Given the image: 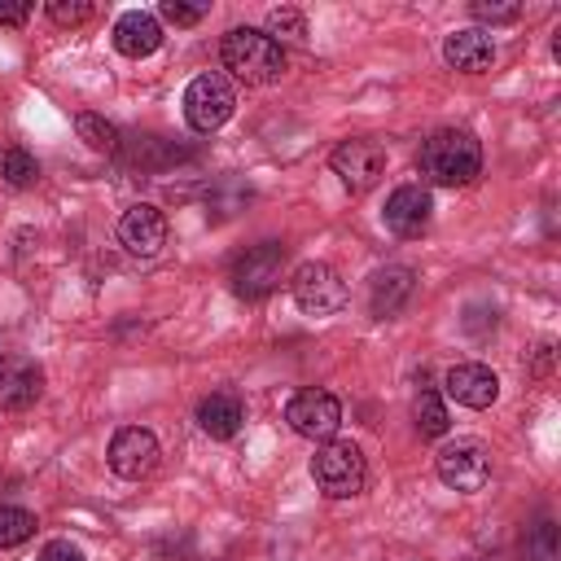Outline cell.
I'll list each match as a JSON object with an SVG mask.
<instances>
[{
  "label": "cell",
  "instance_id": "6da1fadb",
  "mask_svg": "<svg viewBox=\"0 0 561 561\" xmlns=\"http://www.w3.org/2000/svg\"><path fill=\"white\" fill-rule=\"evenodd\" d=\"M416 167H421V175L430 184L460 188V184H469L482 171V145L469 131H460V127H443V131L421 140Z\"/></svg>",
  "mask_w": 561,
  "mask_h": 561
},
{
  "label": "cell",
  "instance_id": "7a4b0ae2",
  "mask_svg": "<svg viewBox=\"0 0 561 561\" xmlns=\"http://www.w3.org/2000/svg\"><path fill=\"white\" fill-rule=\"evenodd\" d=\"M219 57L241 83H276L285 75V48L254 26H232L219 44Z\"/></svg>",
  "mask_w": 561,
  "mask_h": 561
},
{
  "label": "cell",
  "instance_id": "3957f363",
  "mask_svg": "<svg viewBox=\"0 0 561 561\" xmlns=\"http://www.w3.org/2000/svg\"><path fill=\"white\" fill-rule=\"evenodd\" d=\"M311 478L316 486L329 495V500H351L364 491L368 482V465H364V451L355 443H324L316 456H311Z\"/></svg>",
  "mask_w": 561,
  "mask_h": 561
},
{
  "label": "cell",
  "instance_id": "277c9868",
  "mask_svg": "<svg viewBox=\"0 0 561 561\" xmlns=\"http://www.w3.org/2000/svg\"><path fill=\"white\" fill-rule=\"evenodd\" d=\"M232 110H237V92H232V83H228L219 70L197 75V79L184 88V123H188L193 131H202V136L219 131V127L232 118Z\"/></svg>",
  "mask_w": 561,
  "mask_h": 561
},
{
  "label": "cell",
  "instance_id": "5b68a950",
  "mask_svg": "<svg viewBox=\"0 0 561 561\" xmlns=\"http://www.w3.org/2000/svg\"><path fill=\"white\" fill-rule=\"evenodd\" d=\"M289 294H294L298 311H307V316H337L346 307V280L329 263H298Z\"/></svg>",
  "mask_w": 561,
  "mask_h": 561
},
{
  "label": "cell",
  "instance_id": "8992f818",
  "mask_svg": "<svg viewBox=\"0 0 561 561\" xmlns=\"http://www.w3.org/2000/svg\"><path fill=\"white\" fill-rule=\"evenodd\" d=\"M285 276V245L280 241H263L254 250H245L232 263V294L237 298H263L280 285Z\"/></svg>",
  "mask_w": 561,
  "mask_h": 561
},
{
  "label": "cell",
  "instance_id": "52a82bcc",
  "mask_svg": "<svg viewBox=\"0 0 561 561\" xmlns=\"http://www.w3.org/2000/svg\"><path fill=\"white\" fill-rule=\"evenodd\" d=\"M434 469H438V478H443L451 491L473 495V491H482V486H486V478H491V456H486V447H482V443L460 438V443H447V447L438 451Z\"/></svg>",
  "mask_w": 561,
  "mask_h": 561
},
{
  "label": "cell",
  "instance_id": "ba28073f",
  "mask_svg": "<svg viewBox=\"0 0 561 561\" xmlns=\"http://www.w3.org/2000/svg\"><path fill=\"white\" fill-rule=\"evenodd\" d=\"M285 421H289L294 434L316 438V443H329L337 434V425H342V403L329 390H298L285 403Z\"/></svg>",
  "mask_w": 561,
  "mask_h": 561
},
{
  "label": "cell",
  "instance_id": "9c48e42d",
  "mask_svg": "<svg viewBox=\"0 0 561 561\" xmlns=\"http://www.w3.org/2000/svg\"><path fill=\"white\" fill-rule=\"evenodd\" d=\"M329 167H333V175H337L351 193H368V188L381 180V171H386V149H381L377 140H342V145L333 149Z\"/></svg>",
  "mask_w": 561,
  "mask_h": 561
},
{
  "label": "cell",
  "instance_id": "30bf717a",
  "mask_svg": "<svg viewBox=\"0 0 561 561\" xmlns=\"http://www.w3.org/2000/svg\"><path fill=\"white\" fill-rule=\"evenodd\" d=\"M158 465V438L140 425H123L114 438H110V469L127 482H140L149 478Z\"/></svg>",
  "mask_w": 561,
  "mask_h": 561
},
{
  "label": "cell",
  "instance_id": "8fae6325",
  "mask_svg": "<svg viewBox=\"0 0 561 561\" xmlns=\"http://www.w3.org/2000/svg\"><path fill=\"white\" fill-rule=\"evenodd\" d=\"M118 241L127 245V254L136 259H153L162 245H167V215L149 202H136L123 210L118 219Z\"/></svg>",
  "mask_w": 561,
  "mask_h": 561
},
{
  "label": "cell",
  "instance_id": "7c38bea8",
  "mask_svg": "<svg viewBox=\"0 0 561 561\" xmlns=\"http://www.w3.org/2000/svg\"><path fill=\"white\" fill-rule=\"evenodd\" d=\"M44 368L26 355H0V412H22L39 399Z\"/></svg>",
  "mask_w": 561,
  "mask_h": 561
},
{
  "label": "cell",
  "instance_id": "4fadbf2b",
  "mask_svg": "<svg viewBox=\"0 0 561 561\" xmlns=\"http://www.w3.org/2000/svg\"><path fill=\"white\" fill-rule=\"evenodd\" d=\"M430 193L421 184H399L390 197H386V228L394 237H421L430 228Z\"/></svg>",
  "mask_w": 561,
  "mask_h": 561
},
{
  "label": "cell",
  "instance_id": "5bb4252c",
  "mask_svg": "<svg viewBox=\"0 0 561 561\" xmlns=\"http://www.w3.org/2000/svg\"><path fill=\"white\" fill-rule=\"evenodd\" d=\"M443 386L460 408H478V412L500 399V377L486 364H456V368H447Z\"/></svg>",
  "mask_w": 561,
  "mask_h": 561
},
{
  "label": "cell",
  "instance_id": "9a60e30c",
  "mask_svg": "<svg viewBox=\"0 0 561 561\" xmlns=\"http://www.w3.org/2000/svg\"><path fill=\"white\" fill-rule=\"evenodd\" d=\"M443 57H447V66H456L465 75H482L495 61V39L482 26H460L443 39Z\"/></svg>",
  "mask_w": 561,
  "mask_h": 561
},
{
  "label": "cell",
  "instance_id": "2e32d148",
  "mask_svg": "<svg viewBox=\"0 0 561 561\" xmlns=\"http://www.w3.org/2000/svg\"><path fill=\"white\" fill-rule=\"evenodd\" d=\"M412 289H416V272L412 267H381V272H373V280H368V311L377 316V320H386V316H394V311H403L408 307V298H412Z\"/></svg>",
  "mask_w": 561,
  "mask_h": 561
},
{
  "label": "cell",
  "instance_id": "e0dca14e",
  "mask_svg": "<svg viewBox=\"0 0 561 561\" xmlns=\"http://www.w3.org/2000/svg\"><path fill=\"white\" fill-rule=\"evenodd\" d=\"M158 44H162V22L153 18V13H145V9H127L118 22H114V48L123 53V57H149V53H158Z\"/></svg>",
  "mask_w": 561,
  "mask_h": 561
},
{
  "label": "cell",
  "instance_id": "ac0fdd59",
  "mask_svg": "<svg viewBox=\"0 0 561 561\" xmlns=\"http://www.w3.org/2000/svg\"><path fill=\"white\" fill-rule=\"evenodd\" d=\"M241 416H245V408H241V399L232 390H215V394H206L197 403V425L210 438H232L241 430Z\"/></svg>",
  "mask_w": 561,
  "mask_h": 561
},
{
  "label": "cell",
  "instance_id": "d6986e66",
  "mask_svg": "<svg viewBox=\"0 0 561 561\" xmlns=\"http://www.w3.org/2000/svg\"><path fill=\"white\" fill-rule=\"evenodd\" d=\"M412 416H416V430H421V438H438V434H447V408H443V399H438V390H421L416 394V403H412Z\"/></svg>",
  "mask_w": 561,
  "mask_h": 561
},
{
  "label": "cell",
  "instance_id": "ffe728a7",
  "mask_svg": "<svg viewBox=\"0 0 561 561\" xmlns=\"http://www.w3.org/2000/svg\"><path fill=\"white\" fill-rule=\"evenodd\" d=\"M75 131H79V140H83L88 149H96V153H114V149H118V127L105 123L101 114H75Z\"/></svg>",
  "mask_w": 561,
  "mask_h": 561
},
{
  "label": "cell",
  "instance_id": "44dd1931",
  "mask_svg": "<svg viewBox=\"0 0 561 561\" xmlns=\"http://www.w3.org/2000/svg\"><path fill=\"white\" fill-rule=\"evenodd\" d=\"M0 175H4V184H13V188H31L35 180H39V162H35V153H26V149H4V158H0Z\"/></svg>",
  "mask_w": 561,
  "mask_h": 561
},
{
  "label": "cell",
  "instance_id": "7402d4cb",
  "mask_svg": "<svg viewBox=\"0 0 561 561\" xmlns=\"http://www.w3.org/2000/svg\"><path fill=\"white\" fill-rule=\"evenodd\" d=\"M35 535V517L18 504H0V548H18Z\"/></svg>",
  "mask_w": 561,
  "mask_h": 561
},
{
  "label": "cell",
  "instance_id": "603a6c76",
  "mask_svg": "<svg viewBox=\"0 0 561 561\" xmlns=\"http://www.w3.org/2000/svg\"><path fill=\"white\" fill-rule=\"evenodd\" d=\"M245 202H250V188H245L241 180H219V184L206 193V206H210V215H215V219L237 215Z\"/></svg>",
  "mask_w": 561,
  "mask_h": 561
},
{
  "label": "cell",
  "instance_id": "cb8c5ba5",
  "mask_svg": "<svg viewBox=\"0 0 561 561\" xmlns=\"http://www.w3.org/2000/svg\"><path fill=\"white\" fill-rule=\"evenodd\" d=\"M92 13H96L92 0H48V18L57 26H83Z\"/></svg>",
  "mask_w": 561,
  "mask_h": 561
},
{
  "label": "cell",
  "instance_id": "d4e9b609",
  "mask_svg": "<svg viewBox=\"0 0 561 561\" xmlns=\"http://www.w3.org/2000/svg\"><path fill=\"white\" fill-rule=\"evenodd\" d=\"M267 35H272V39H276V35L302 39V35H307V22H302L298 9H272V13H267Z\"/></svg>",
  "mask_w": 561,
  "mask_h": 561
},
{
  "label": "cell",
  "instance_id": "484cf974",
  "mask_svg": "<svg viewBox=\"0 0 561 561\" xmlns=\"http://www.w3.org/2000/svg\"><path fill=\"white\" fill-rule=\"evenodd\" d=\"M526 561H557V530H552V522L535 526V535L526 539Z\"/></svg>",
  "mask_w": 561,
  "mask_h": 561
},
{
  "label": "cell",
  "instance_id": "4316f807",
  "mask_svg": "<svg viewBox=\"0 0 561 561\" xmlns=\"http://www.w3.org/2000/svg\"><path fill=\"white\" fill-rule=\"evenodd\" d=\"M162 18H167V22H175V26H193V22H202V18H206V4L167 0V4H162Z\"/></svg>",
  "mask_w": 561,
  "mask_h": 561
},
{
  "label": "cell",
  "instance_id": "83f0119b",
  "mask_svg": "<svg viewBox=\"0 0 561 561\" xmlns=\"http://www.w3.org/2000/svg\"><path fill=\"white\" fill-rule=\"evenodd\" d=\"M35 561H88V557H83V548L70 543V539H48Z\"/></svg>",
  "mask_w": 561,
  "mask_h": 561
},
{
  "label": "cell",
  "instance_id": "f1b7e54d",
  "mask_svg": "<svg viewBox=\"0 0 561 561\" xmlns=\"http://www.w3.org/2000/svg\"><path fill=\"white\" fill-rule=\"evenodd\" d=\"M517 13H522L517 4H486V0L473 4V18H478V22H513Z\"/></svg>",
  "mask_w": 561,
  "mask_h": 561
},
{
  "label": "cell",
  "instance_id": "f546056e",
  "mask_svg": "<svg viewBox=\"0 0 561 561\" xmlns=\"http://www.w3.org/2000/svg\"><path fill=\"white\" fill-rule=\"evenodd\" d=\"M26 18H31L26 0H0V26H22Z\"/></svg>",
  "mask_w": 561,
  "mask_h": 561
}]
</instances>
